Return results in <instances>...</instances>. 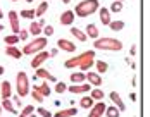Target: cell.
<instances>
[{"label": "cell", "mask_w": 150, "mask_h": 117, "mask_svg": "<svg viewBox=\"0 0 150 117\" xmlns=\"http://www.w3.org/2000/svg\"><path fill=\"white\" fill-rule=\"evenodd\" d=\"M0 95H2V100H4V98H11V95H12V86H11L9 81H4V83L0 85Z\"/></svg>", "instance_id": "17"}, {"label": "cell", "mask_w": 150, "mask_h": 117, "mask_svg": "<svg viewBox=\"0 0 150 117\" xmlns=\"http://www.w3.org/2000/svg\"><path fill=\"white\" fill-rule=\"evenodd\" d=\"M28 33H31L33 36H38V35L42 33V26H40L36 21H33V23H31V26H30V29H28Z\"/></svg>", "instance_id": "29"}, {"label": "cell", "mask_w": 150, "mask_h": 117, "mask_svg": "<svg viewBox=\"0 0 150 117\" xmlns=\"http://www.w3.org/2000/svg\"><path fill=\"white\" fill-rule=\"evenodd\" d=\"M28 117H36V116H35V114H31V116H28Z\"/></svg>", "instance_id": "51"}, {"label": "cell", "mask_w": 150, "mask_h": 117, "mask_svg": "<svg viewBox=\"0 0 150 117\" xmlns=\"http://www.w3.org/2000/svg\"><path fill=\"white\" fill-rule=\"evenodd\" d=\"M93 48L95 50H105V52H119V50H122V42L116 40V38L102 36V38H97L93 42Z\"/></svg>", "instance_id": "1"}, {"label": "cell", "mask_w": 150, "mask_h": 117, "mask_svg": "<svg viewBox=\"0 0 150 117\" xmlns=\"http://www.w3.org/2000/svg\"><path fill=\"white\" fill-rule=\"evenodd\" d=\"M90 97L95 100V102H102L104 100V90L102 88H91L90 90Z\"/></svg>", "instance_id": "19"}, {"label": "cell", "mask_w": 150, "mask_h": 117, "mask_svg": "<svg viewBox=\"0 0 150 117\" xmlns=\"http://www.w3.org/2000/svg\"><path fill=\"white\" fill-rule=\"evenodd\" d=\"M12 100H14V103H16V105H17V107H23V102L19 100V97H14Z\"/></svg>", "instance_id": "41"}, {"label": "cell", "mask_w": 150, "mask_h": 117, "mask_svg": "<svg viewBox=\"0 0 150 117\" xmlns=\"http://www.w3.org/2000/svg\"><path fill=\"white\" fill-rule=\"evenodd\" d=\"M28 35H30V33H28L26 29H19V33H17L19 40H23V42H24V40H28Z\"/></svg>", "instance_id": "40"}, {"label": "cell", "mask_w": 150, "mask_h": 117, "mask_svg": "<svg viewBox=\"0 0 150 117\" xmlns=\"http://www.w3.org/2000/svg\"><path fill=\"white\" fill-rule=\"evenodd\" d=\"M2 110H4V109H2V107H0V117H2Z\"/></svg>", "instance_id": "49"}, {"label": "cell", "mask_w": 150, "mask_h": 117, "mask_svg": "<svg viewBox=\"0 0 150 117\" xmlns=\"http://www.w3.org/2000/svg\"><path fill=\"white\" fill-rule=\"evenodd\" d=\"M76 114H78V109L73 105V107H69V109H62V110H59L57 114H54L52 117H74Z\"/></svg>", "instance_id": "16"}, {"label": "cell", "mask_w": 150, "mask_h": 117, "mask_svg": "<svg viewBox=\"0 0 150 117\" xmlns=\"http://www.w3.org/2000/svg\"><path fill=\"white\" fill-rule=\"evenodd\" d=\"M86 36H90V38H93V40H97V38H100V31H98V28L95 26V24H88L86 26V33H85Z\"/></svg>", "instance_id": "20"}, {"label": "cell", "mask_w": 150, "mask_h": 117, "mask_svg": "<svg viewBox=\"0 0 150 117\" xmlns=\"http://www.w3.org/2000/svg\"><path fill=\"white\" fill-rule=\"evenodd\" d=\"M2 17H4V12H2V9H0V19H2Z\"/></svg>", "instance_id": "48"}, {"label": "cell", "mask_w": 150, "mask_h": 117, "mask_svg": "<svg viewBox=\"0 0 150 117\" xmlns=\"http://www.w3.org/2000/svg\"><path fill=\"white\" fill-rule=\"evenodd\" d=\"M33 86H35V85H33ZM35 88H36V90L43 95V97H48V95H50V91H52V90H50V86L47 85V81H45V83H42V85H38V86H35Z\"/></svg>", "instance_id": "30"}, {"label": "cell", "mask_w": 150, "mask_h": 117, "mask_svg": "<svg viewBox=\"0 0 150 117\" xmlns=\"http://www.w3.org/2000/svg\"><path fill=\"white\" fill-rule=\"evenodd\" d=\"M30 93H31V97H33V100H36L38 103H42L43 100H45V97H43V95H42V93H40L35 86H33V91H30Z\"/></svg>", "instance_id": "33"}, {"label": "cell", "mask_w": 150, "mask_h": 117, "mask_svg": "<svg viewBox=\"0 0 150 117\" xmlns=\"http://www.w3.org/2000/svg\"><path fill=\"white\" fill-rule=\"evenodd\" d=\"M5 54H7L9 57H12V58H21L23 57V52H21L19 48H16V47H7V48H5Z\"/></svg>", "instance_id": "24"}, {"label": "cell", "mask_w": 150, "mask_h": 117, "mask_svg": "<svg viewBox=\"0 0 150 117\" xmlns=\"http://www.w3.org/2000/svg\"><path fill=\"white\" fill-rule=\"evenodd\" d=\"M36 78H42V79H45V81H50V83H57L55 76H52V74L48 73L47 69H43V67H38V69H36Z\"/></svg>", "instance_id": "15"}, {"label": "cell", "mask_w": 150, "mask_h": 117, "mask_svg": "<svg viewBox=\"0 0 150 117\" xmlns=\"http://www.w3.org/2000/svg\"><path fill=\"white\" fill-rule=\"evenodd\" d=\"M93 64H95V50H88V52H85V58L81 60V64L78 67L81 73H86V71H90Z\"/></svg>", "instance_id": "5"}, {"label": "cell", "mask_w": 150, "mask_h": 117, "mask_svg": "<svg viewBox=\"0 0 150 117\" xmlns=\"http://www.w3.org/2000/svg\"><path fill=\"white\" fill-rule=\"evenodd\" d=\"M121 11H122V4L114 0V2L110 4V9H109V12H116V14H117V12H121Z\"/></svg>", "instance_id": "35"}, {"label": "cell", "mask_w": 150, "mask_h": 117, "mask_svg": "<svg viewBox=\"0 0 150 117\" xmlns=\"http://www.w3.org/2000/svg\"><path fill=\"white\" fill-rule=\"evenodd\" d=\"M43 2H45V0H43Z\"/></svg>", "instance_id": "55"}, {"label": "cell", "mask_w": 150, "mask_h": 117, "mask_svg": "<svg viewBox=\"0 0 150 117\" xmlns=\"http://www.w3.org/2000/svg\"><path fill=\"white\" fill-rule=\"evenodd\" d=\"M16 90H17V97L23 98L26 95H30V78L24 71H19L16 76Z\"/></svg>", "instance_id": "4"}, {"label": "cell", "mask_w": 150, "mask_h": 117, "mask_svg": "<svg viewBox=\"0 0 150 117\" xmlns=\"http://www.w3.org/2000/svg\"><path fill=\"white\" fill-rule=\"evenodd\" d=\"M59 21H60L62 26H71V24L74 23V12H73V11H64V12L60 14Z\"/></svg>", "instance_id": "13"}, {"label": "cell", "mask_w": 150, "mask_h": 117, "mask_svg": "<svg viewBox=\"0 0 150 117\" xmlns=\"http://www.w3.org/2000/svg\"><path fill=\"white\" fill-rule=\"evenodd\" d=\"M36 23H38V24H40V26H42V28H43V26H45V19H40V21H36Z\"/></svg>", "instance_id": "44"}, {"label": "cell", "mask_w": 150, "mask_h": 117, "mask_svg": "<svg viewBox=\"0 0 150 117\" xmlns=\"http://www.w3.org/2000/svg\"><path fill=\"white\" fill-rule=\"evenodd\" d=\"M83 58H85V52H83L81 55H76V57H73V58H67V60L64 62V67H66V69H74V67H78V66L81 64Z\"/></svg>", "instance_id": "14"}, {"label": "cell", "mask_w": 150, "mask_h": 117, "mask_svg": "<svg viewBox=\"0 0 150 117\" xmlns=\"http://www.w3.org/2000/svg\"><path fill=\"white\" fill-rule=\"evenodd\" d=\"M47 45H48V42H47L45 36H36L33 42H30L28 45H24V48L21 52H23V55H35V54L45 50Z\"/></svg>", "instance_id": "3"}, {"label": "cell", "mask_w": 150, "mask_h": 117, "mask_svg": "<svg viewBox=\"0 0 150 117\" xmlns=\"http://www.w3.org/2000/svg\"><path fill=\"white\" fill-rule=\"evenodd\" d=\"M66 90H67V85H66V83H62V81H60V83H55V88H54L55 93H64Z\"/></svg>", "instance_id": "37"}, {"label": "cell", "mask_w": 150, "mask_h": 117, "mask_svg": "<svg viewBox=\"0 0 150 117\" xmlns=\"http://www.w3.org/2000/svg\"><path fill=\"white\" fill-rule=\"evenodd\" d=\"M0 107H2L4 110H7L9 114H16V107H14V103L11 102V98H4Z\"/></svg>", "instance_id": "23"}, {"label": "cell", "mask_w": 150, "mask_h": 117, "mask_svg": "<svg viewBox=\"0 0 150 117\" xmlns=\"http://www.w3.org/2000/svg\"><path fill=\"white\" fill-rule=\"evenodd\" d=\"M93 66H97V73L98 74H104V73L109 71V64H107L105 60H95Z\"/></svg>", "instance_id": "26"}, {"label": "cell", "mask_w": 150, "mask_h": 117, "mask_svg": "<svg viewBox=\"0 0 150 117\" xmlns=\"http://www.w3.org/2000/svg\"><path fill=\"white\" fill-rule=\"evenodd\" d=\"M109 28L112 29V31H122L124 29V23L122 21H110L109 23Z\"/></svg>", "instance_id": "32"}, {"label": "cell", "mask_w": 150, "mask_h": 117, "mask_svg": "<svg viewBox=\"0 0 150 117\" xmlns=\"http://www.w3.org/2000/svg\"><path fill=\"white\" fill-rule=\"evenodd\" d=\"M91 85H86V83H79V85H73V86H67L66 91H71L74 95H85V93H90Z\"/></svg>", "instance_id": "7"}, {"label": "cell", "mask_w": 150, "mask_h": 117, "mask_svg": "<svg viewBox=\"0 0 150 117\" xmlns=\"http://www.w3.org/2000/svg\"><path fill=\"white\" fill-rule=\"evenodd\" d=\"M0 31H4V26H2V24H0Z\"/></svg>", "instance_id": "50"}, {"label": "cell", "mask_w": 150, "mask_h": 117, "mask_svg": "<svg viewBox=\"0 0 150 117\" xmlns=\"http://www.w3.org/2000/svg\"><path fill=\"white\" fill-rule=\"evenodd\" d=\"M97 12H98V16H100V21H102V24L109 26V23H110V12H109V9L102 7V9H98Z\"/></svg>", "instance_id": "18"}, {"label": "cell", "mask_w": 150, "mask_h": 117, "mask_svg": "<svg viewBox=\"0 0 150 117\" xmlns=\"http://www.w3.org/2000/svg\"><path fill=\"white\" fill-rule=\"evenodd\" d=\"M19 16L24 17V19H33V17H35V11H33V9H24V11L19 12Z\"/></svg>", "instance_id": "36"}, {"label": "cell", "mask_w": 150, "mask_h": 117, "mask_svg": "<svg viewBox=\"0 0 150 117\" xmlns=\"http://www.w3.org/2000/svg\"><path fill=\"white\" fill-rule=\"evenodd\" d=\"M4 42H5L7 47H14L16 43H19V36H17V35H9V36H5Z\"/></svg>", "instance_id": "31"}, {"label": "cell", "mask_w": 150, "mask_h": 117, "mask_svg": "<svg viewBox=\"0 0 150 117\" xmlns=\"http://www.w3.org/2000/svg\"><path fill=\"white\" fill-rule=\"evenodd\" d=\"M57 47H59L60 50H64V52L73 54V52H76V47H78V45H74V42H71V40L59 38V40H57Z\"/></svg>", "instance_id": "8"}, {"label": "cell", "mask_w": 150, "mask_h": 117, "mask_svg": "<svg viewBox=\"0 0 150 117\" xmlns=\"http://www.w3.org/2000/svg\"><path fill=\"white\" fill-rule=\"evenodd\" d=\"M57 52H59L57 48H52V50H50L48 54H50V57H55V55H57Z\"/></svg>", "instance_id": "42"}, {"label": "cell", "mask_w": 150, "mask_h": 117, "mask_svg": "<svg viewBox=\"0 0 150 117\" xmlns=\"http://www.w3.org/2000/svg\"><path fill=\"white\" fill-rule=\"evenodd\" d=\"M35 112V107L33 105H26L23 110H21V114H17V117H28V116H31Z\"/></svg>", "instance_id": "34"}, {"label": "cell", "mask_w": 150, "mask_h": 117, "mask_svg": "<svg viewBox=\"0 0 150 117\" xmlns=\"http://www.w3.org/2000/svg\"><path fill=\"white\" fill-rule=\"evenodd\" d=\"M2 74H4V67H2V66H0V76H2Z\"/></svg>", "instance_id": "47"}, {"label": "cell", "mask_w": 150, "mask_h": 117, "mask_svg": "<svg viewBox=\"0 0 150 117\" xmlns=\"http://www.w3.org/2000/svg\"><path fill=\"white\" fill-rule=\"evenodd\" d=\"M129 98H131V100L135 102V100H136V93H131V95H129Z\"/></svg>", "instance_id": "45"}, {"label": "cell", "mask_w": 150, "mask_h": 117, "mask_svg": "<svg viewBox=\"0 0 150 117\" xmlns=\"http://www.w3.org/2000/svg\"><path fill=\"white\" fill-rule=\"evenodd\" d=\"M9 23H11V29H12V33L17 35L19 29H21V26H19V14H17L16 11H11V12H9Z\"/></svg>", "instance_id": "10"}, {"label": "cell", "mask_w": 150, "mask_h": 117, "mask_svg": "<svg viewBox=\"0 0 150 117\" xmlns=\"http://www.w3.org/2000/svg\"><path fill=\"white\" fill-rule=\"evenodd\" d=\"M136 52H138V48H136V45L131 47V55H136Z\"/></svg>", "instance_id": "43"}, {"label": "cell", "mask_w": 150, "mask_h": 117, "mask_svg": "<svg viewBox=\"0 0 150 117\" xmlns=\"http://www.w3.org/2000/svg\"><path fill=\"white\" fill-rule=\"evenodd\" d=\"M85 79H86L85 73H71V81H73V85H79V83H85Z\"/></svg>", "instance_id": "25"}, {"label": "cell", "mask_w": 150, "mask_h": 117, "mask_svg": "<svg viewBox=\"0 0 150 117\" xmlns=\"http://www.w3.org/2000/svg\"><path fill=\"white\" fill-rule=\"evenodd\" d=\"M100 9V4L98 0H83L76 5V9L73 11L78 17H88V16L95 14L97 11Z\"/></svg>", "instance_id": "2"}, {"label": "cell", "mask_w": 150, "mask_h": 117, "mask_svg": "<svg viewBox=\"0 0 150 117\" xmlns=\"http://www.w3.org/2000/svg\"><path fill=\"white\" fill-rule=\"evenodd\" d=\"M93 103H95V100L91 98L90 95H85V97L79 100V107H83V109H86V110H88V109L93 107Z\"/></svg>", "instance_id": "22"}, {"label": "cell", "mask_w": 150, "mask_h": 117, "mask_svg": "<svg viewBox=\"0 0 150 117\" xmlns=\"http://www.w3.org/2000/svg\"><path fill=\"white\" fill-rule=\"evenodd\" d=\"M116 2H121V4H122V2H124V0H116Z\"/></svg>", "instance_id": "52"}, {"label": "cell", "mask_w": 150, "mask_h": 117, "mask_svg": "<svg viewBox=\"0 0 150 117\" xmlns=\"http://www.w3.org/2000/svg\"><path fill=\"white\" fill-rule=\"evenodd\" d=\"M42 33H45V38H48V36H52V35H54V28H52L50 24H47L45 29H43Z\"/></svg>", "instance_id": "39"}, {"label": "cell", "mask_w": 150, "mask_h": 117, "mask_svg": "<svg viewBox=\"0 0 150 117\" xmlns=\"http://www.w3.org/2000/svg\"><path fill=\"white\" fill-rule=\"evenodd\" d=\"M14 2H17V0H14Z\"/></svg>", "instance_id": "54"}, {"label": "cell", "mask_w": 150, "mask_h": 117, "mask_svg": "<svg viewBox=\"0 0 150 117\" xmlns=\"http://www.w3.org/2000/svg\"><path fill=\"white\" fill-rule=\"evenodd\" d=\"M105 116L107 117H119L121 116V112H119V109L117 107H105Z\"/></svg>", "instance_id": "28"}, {"label": "cell", "mask_w": 150, "mask_h": 117, "mask_svg": "<svg viewBox=\"0 0 150 117\" xmlns=\"http://www.w3.org/2000/svg\"><path fill=\"white\" fill-rule=\"evenodd\" d=\"M26 2H28V4H31V2H33V0H26Z\"/></svg>", "instance_id": "53"}, {"label": "cell", "mask_w": 150, "mask_h": 117, "mask_svg": "<svg viewBox=\"0 0 150 117\" xmlns=\"http://www.w3.org/2000/svg\"><path fill=\"white\" fill-rule=\"evenodd\" d=\"M85 76H86V79H88V85H91V86H102V76L98 73H85Z\"/></svg>", "instance_id": "12"}, {"label": "cell", "mask_w": 150, "mask_h": 117, "mask_svg": "<svg viewBox=\"0 0 150 117\" xmlns=\"http://www.w3.org/2000/svg\"><path fill=\"white\" fill-rule=\"evenodd\" d=\"M48 57H50V54H48L47 50H42V52L35 54V57L31 58V67H33V69H38Z\"/></svg>", "instance_id": "6"}, {"label": "cell", "mask_w": 150, "mask_h": 117, "mask_svg": "<svg viewBox=\"0 0 150 117\" xmlns=\"http://www.w3.org/2000/svg\"><path fill=\"white\" fill-rule=\"evenodd\" d=\"M71 35L74 36L78 42H86V38H88V36H86V35H85V33H83L81 29L76 28V26H73V28H71Z\"/></svg>", "instance_id": "21"}, {"label": "cell", "mask_w": 150, "mask_h": 117, "mask_svg": "<svg viewBox=\"0 0 150 117\" xmlns=\"http://www.w3.org/2000/svg\"><path fill=\"white\" fill-rule=\"evenodd\" d=\"M36 112H38L42 117H52V112H48V110L43 109V107H38V109H36Z\"/></svg>", "instance_id": "38"}, {"label": "cell", "mask_w": 150, "mask_h": 117, "mask_svg": "<svg viewBox=\"0 0 150 117\" xmlns=\"http://www.w3.org/2000/svg\"><path fill=\"white\" fill-rule=\"evenodd\" d=\"M105 105L104 102H97L93 103V107L90 109V114H88V117H102L105 114Z\"/></svg>", "instance_id": "9"}, {"label": "cell", "mask_w": 150, "mask_h": 117, "mask_svg": "<svg viewBox=\"0 0 150 117\" xmlns=\"http://www.w3.org/2000/svg\"><path fill=\"white\" fill-rule=\"evenodd\" d=\"M47 11H48V4H47V2H42V4L35 9V17H42Z\"/></svg>", "instance_id": "27"}, {"label": "cell", "mask_w": 150, "mask_h": 117, "mask_svg": "<svg viewBox=\"0 0 150 117\" xmlns=\"http://www.w3.org/2000/svg\"><path fill=\"white\" fill-rule=\"evenodd\" d=\"M109 98L112 100L114 107L119 109V112H124V110H126V105H124V102L121 100V95L117 93V91H110V93H109Z\"/></svg>", "instance_id": "11"}, {"label": "cell", "mask_w": 150, "mask_h": 117, "mask_svg": "<svg viewBox=\"0 0 150 117\" xmlns=\"http://www.w3.org/2000/svg\"><path fill=\"white\" fill-rule=\"evenodd\" d=\"M62 4H71V0H62Z\"/></svg>", "instance_id": "46"}]
</instances>
